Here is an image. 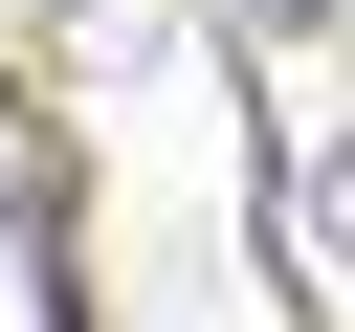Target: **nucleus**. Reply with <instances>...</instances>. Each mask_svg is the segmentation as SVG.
<instances>
[{"label":"nucleus","mask_w":355,"mask_h":332,"mask_svg":"<svg viewBox=\"0 0 355 332\" xmlns=\"http://www.w3.org/2000/svg\"><path fill=\"white\" fill-rule=\"evenodd\" d=\"M311 221H333V266H355V155H333V177H311Z\"/></svg>","instance_id":"nucleus-1"},{"label":"nucleus","mask_w":355,"mask_h":332,"mask_svg":"<svg viewBox=\"0 0 355 332\" xmlns=\"http://www.w3.org/2000/svg\"><path fill=\"white\" fill-rule=\"evenodd\" d=\"M244 22H311V0H244Z\"/></svg>","instance_id":"nucleus-2"}]
</instances>
